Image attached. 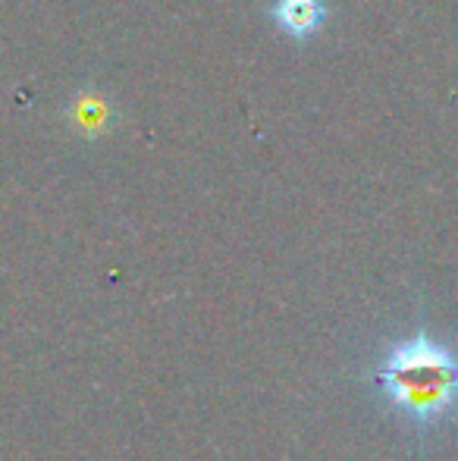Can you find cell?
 <instances>
[{"label": "cell", "instance_id": "1", "mask_svg": "<svg viewBox=\"0 0 458 461\" xmlns=\"http://www.w3.org/2000/svg\"><path fill=\"white\" fill-rule=\"evenodd\" d=\"M367 386L399 424L430 437L458 418V346L418 323L380 348Z\"/></svg>", "mask_w": 458, "mask_h": 461}, {"label": "cell", "instance_id": "2", "mask_svg": "<svg viewBox=\"0 0 458 461\" xmlns=\"http://www.w3.org/2000/svg\"><path fill=\"white\" fill-rule=\"evenodd\" d=\"M270 16H274V23L280 25L289 38L305 41V38H311L314 32L324 25L327 6H324V0H274Z\"/></svg>", "mask_w": 458, "mask_h": 461}]
</instances>
